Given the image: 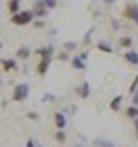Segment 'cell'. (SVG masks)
I'll return each instance as SVG.
<instances>
[{
	"label": "cell",
	"instance_id": "30",
	"mask_svg": "<svg viewBox=\"0 0 138 147\" xmlns=\"http://www.w3.org/2000/svg\"><path fill=\"white\" fill-rule=\"evenodd\" d=\"M134 23H136V25H138V15H136V17H134Z\"/></svg>",
	"mask_w": 138,
	"mask_h": 147
},
{
	"label": "cell",
	"instance_id": "29",
	"mask_svg": "<svg viewBox=\"0 0 138 147\" xmlns=\"http://www.w3.org/2000/svg\"><path fill=\"white\" fill-rule=\"evenodd\" d=\"M103 2H105V4H113V2H115V0H103Z\"/></svg>",
	"mask_w": 138,
	"mask_h": 147
},
{
	"label": "cell",
	"instance_id": "26",
	"mask_svg": "<svg viewBox=\"0 0 138 147\" xmlns=\"http://www.w3.org/2000/svg\"><path fill=\"white\" fill-rule=\"evenodd\" d=\"M27 116H29V120H37V112H29Z\"/></svg>",
	"mask_w": 138,
	"mask_h": 147
},
{
	"label": "cell",
	"instance_id": "14",
	"mask_svg": "<svg viewBox=\"0 0 138 147\" xmlns=\"http://www.w3.org/2000/svg\"><path fill=\"white\" fill-rule=\"evenodd\" d=\"M97 50L103 52V54H113V48H111V44L107 40H101L99 44H97Z\"/></svg>",
	"mask_w": 138,
	"mask_h": 147
},
{
	"label": "cell",
	"instance_id": "10",
	"mask_svg": "<svg viewBox=\"0 0 138 147\" xmlns=\"http://www.w3.org/2000/svg\"><path fill=\"white\" fill-rule=\"evenodd\" d=\"M54 124H56L58 131H64L66 129V114L64 112H56L54 114Z\"/></svg>",
	"mask_w": 138,
	"mask_h": 147
},
{
	"label": "cell",
	"instance_id": "11",
	"mask_svg": "<svg viewBox=\"0 0 138 147\" xmlns=\"http://www.w3.org/2000/svg\"><path fill=\"white\" fill-rule=\"evenodd\" d=\"M35 54L39 58H52L54 56V46H41V48H37Z\"/></svg>",
	"mask_w": 138,
	"mask_h": 147
},
{
	"label": "cell",
	"instance_id": "15",
	"mask_svg": "<svg viewBox=\"0 0 138 147\" xmlns=\"http://www.w3.org/2000/svg\"><path fill=\"white\" fill-rule=\"evenodd\" d=\"M21 4H23V0H8V13L17 15L19 11H21Z\"/></svg>",
	"mask_w": 138,
	"mask_h": 147
},
{
	"label": "cell",
	"instance_id": "25",
	"mask_svg": "<svg viewBox=\"0 0 138 147\" xmlns=\"http://www.w3.org/2000/svg\"><path fill=\"white\" fill-rule=\"evenodd\" d=\"M43 102H54V95L52 93H45L43 95Z\"/></svg>",
	"mask_w": 138,
	"mask_h": 147
},
{
	"label": "cell",
	"instance_id": "31",
	"mask_svg": "<svg viewBox=\"0 0 138 147\" xmlns=\"http://www.w3.org/2000/svg\"><path fill=\"white\" fill-rule=\"evenodd\" d=\"M2 48H4V46H2V40H0V50H2Z\"/></svg>",
	"mask_w": 138,
	"mask_h": 147
},
{
	"label": "cell",
	"instance_id": "23",
	"mask_svg": "<svg viewBox=\"0 0 138 147\" xmlns=\"http://www.w3.org/2000/svg\"><path fill=\"white\" fill-rule=\"evenodd\" d=\"M132 106H136V108H138V87H136V91L132 93Z\"/></svg>",
	"mask_w": 138,
	"mask_h": 147
},
{
	"label": "cell",
	"instance_id": "9",
	"mask_svg": "<svg viewBox=\"0 0 138 147\" xmlns=\"http://www.w3.org/2000/svg\"><path fill=\"white\" fill-rule=\"evenodd\" d=\"M31 11H33V17L35 19H43V17H47V13H50L41 2H39V0H35V6L31 8Z\"/></svg>",
	"mask_w": 138,
	"mask_h": 147
},
{
	"label": "cell",
	"instance_id": "7",
	"mask_svg": "<svg viewBox=\"0 0 138 147\" xmlns=\"http://www.w3.org/2000/svg\"><path fill=\"white\" fill-rule=\"evenodd\" d=\"M74 91H76V95L81 97V100H87V97L91 95V83H89V81H83Z\"/></svg>",
	"mask_w": 138,
	"mask_h": 147
},
{
	"label": "cell",
	"instance_id": "27",
	"mask_svg": "<svg viewBox=\"0 0 138 147\" xmlns=\"http://www.w3.org/2000/svg\"><path fill=\"white\" fill-rule=\"evenodd\" d=\"M25 147H35V141H33V139H27V143H25Z\"/></svg>",
	"mask_w": 138,
	"mask_h": 147
},
{
	"label": "cell",
	"instance_id": "17",
	"mask_svg": "<svg viewBox=\"0 0 138 147\" xmlns=\"http://www.w3.org/2000/svg\"><path fill=\"white\" fill-rule=\"evenodd\" d=\"M132 44H134L132 37H128V35H122V37H120V46L126 48V50H132Z\"/></svg>",
	"mask_w": 138,
	"mask_h": 147
},
{
	"label": "cell",
	"instance_id": "18",
	"mask_svg": "<svg viewBox=\"0 0 138 147\" xmlns=\"http://www.w3.org/2000/svg\"><path fill=\"white\" fill-rule=\"evenodd\" d=\"M93 145L95 147H113V143L107 139H93Z\"/></svg>",
	"mask_w": 138,
	"mask_h": 147
},
{
	"label": "cell",
	"instance_id": "19",
	"mask_svg": "<svg viewBox=\"0 0 138 147\" xmlns=\"http://www.w3.org/2000/svg\"><path fill=\"white\" fill-rule=\"evenodd\" d=\"M39 2H41L47 11H52V8H56L58 6V0H39Z\"/></svg>",
	"mask_w": 138,
	"mask_h": 147
},
{
	"label": "cell",
	"instance_id": "32",
	"mask_svg": "<svg viewBox=\"0 0 138 147\" xmlns=\"http://www.w3.org/2000/svg\"><path fill=\"white\" fill-rule=\"evenodd\" d=\"M35 147H43V145H35Z\"/></svg>",
	"mask_w": 138,
	"mask_h": 147
},
{
	"label": "cell",
	"instance_id": "5",
	"mask_svg": "<svg viewBox=\"0 0 138 147\" xmlns=\"http://www.w3.org/2000/svg\"><path fill=\"white\" fill-rule=\"evenodd\" d=\"M138 15V4L136 2H128L124 6V11H122V17L124 19H130V21H134V17Z\"/></svg>",
	"mask_w": 138,
	"mask_h": 147
},
{
	"label": "cell",
	"instance_id": "6",
	"mask_svg": "<svg viewBox=\"0 0 138 147\" xmlns=\"http://www.w3.org/2000/svg\"><path fill=\"white\" fill-rule=\"evenodd\" d=\"M0 64H2V71H4V73L19 71V62H17V58H2V60H0Z\"/></svg>",
	"mask_w": 138,
	"mask_h": 147
},
{
	"label": "cell",
	"instance_id": "28",
	"mask_svg": "<svg viewBox=\"0 0 138 147\" xmlns=\"http://www.w3.org/2000/svg\"><path fill=\"white\" fill-rule=\"evenodd\" d=\"M134 129H136V139H138V118H134Z\"/></svg>",
	"mask_w": 138,
	"mask_h": 147
},
{
	"label": "cell",
	"instance_id": "24",
	"mask_svg": "<svg viewBox=\"0 0 138 147\" xmlns=\"http://www.w3.org/2000/svg\"><path fill=\"white\" fill-rule=\"evenodd\" d=\"M58 58H60V60H68V52H64V50H62L60 54H58Z\"/></svg>",
	"mask_w": 138,
	"mask_h": 147
},
{
	"label": "cell",
	"instance_id": "12",
	"mask_svg": "<svg viewBox=\"0 0 138 147\" xmlns=\"http://www.w3.org/2000/svg\"><path fill=\"white\" fill-rule=\"evenodd\" d=\"M31 54H33V50H31L29 46H21V48L17 50V60H27Z\"/></svg>",
	"mask_w": 138,
	"mask_h": 147
},
{
	"label": "cell",
	"instance_id": "16",
	"mask_svg": "<svg viewBox=\"0 0 138 147\" xmlns=\"http://www.w3.org/2000/svg\"><path fill=\"white\" fill-rule=\"evenodd\" d=\"M124 114H126V116H128V118H130V120H134V118H138V108L130 104V106L126 108V112H124Z\"/></svg>",
	"mask_w": 138,
	"mask_h": 147
},
{
	"label": "cell",
	"instance_id": "8",
	"mask_svg": "<svg viewBox=\"0 0 138 147\" xmlns=\"http://www.w3.org/2000/svg\"><path fill=\"white\" fill-rule=\"evenodd\" d=\"M124 60L130 64V66H138V52L134 50H124Z\"/></svg>",
	"mask_w": 138,
	"mask_h": 147
},
{
	"label": "cell",
	"instance_id": "33",
	"mask_svg": "<svg viewBox=\"0 0 138 147\" xmlns=\"http://www.w3.org/2000/svg\"><path fill=\"white\" fill-rule=\"evenodd\" d=\"M74 147H83V145H74Z\"/></svg>",
	"mask_w": 138,
	"mask_h": 147
},
{
	"label": "cell",
	"instance_id": "20",
	"mask_svg": "<svg viewBox=\"0 0 138 147\" xmlns=\"http://www.w3.org/2000/svg\"><path fill=\"white\" fill-rule=\"evenodd\" d=\"M54 139H56L58 143H64V141H66V133H64V131H56Z\"/></svg>",
	"mask_w": 138,
	"mask_h": 147
},
{
	"label": "cell",
	"instance_id": "1",
	"mask_svg": "<svg viewBox=\"0 0 138 147\" xmlns=\"http://www.w3.org/2000/svg\"><path fill=\"white\" fill-rule=\"evenodd\" d=\"M35 21V17H33V11L29 8V11H19L17 15H11V23L17 25V27H25V25H31Z\"/></svg>",
	"mask_w": 138,
	"mask_h": 147
},
{
	"label": "cell",
	"instance_id": "3",
	"mask_svg": "<svg viewBox=\"0 0 138 147\" xmlns=\"http://www.w3.org/2000/svg\"><path fill=\"white\" fill-rule=\"evenodd\" d=\"M87 58H89V52H81L70 58V66L74 71H87Z\"/></svg>",
	"mask_w": 138,
	"mask_h": 147
},
{
	"label": "cell",
	"instance_id": "2",
	"mask_svg": "<svg viewBox=\"0 0 138 147\" xmlns=\"http://www.w3.org/2000/svg\"><path fill=\"white\" fill-rule=\"evenodd\" d=\"M29 91H31L29 83H19V85H15V89H13V100H15V102H25L27 97H29Z\"/></svg>",
	"mask_w": 138,
	"mask_h": 147
},
{
	"label": "cell",
	"instance_id": "21",
	"mask_svg": "<svg viewBox=\"0 0 138 147\" xmlns=\"http://www.w3.org/2000/svg\"><path fill=\"white\" fill-rule=\"evenodd\" d=\"M76 50V42H64V52H74Z\"/></svg>",
	"mask_w": 138,
	"mask_h": 147
},
{
	"label": "cell",
	"instance_id": "22",
	"mask_svg": "<svg viewBox=\"0 0 138 147\" xmlns=\"http://www.w3.org/2000/svg\"><path fill=\"white\" fill-rule=\"evenodd\" d=\"M136 87H138V73H136L134 81H132V85H130V93H134V91H136Z\"/></svg>",
	"mask_w": 138,
	"mask_h": 147
},
{
	"label": "cell",
	"instance_id": "13",
	"mask_svg": "<svg viewBox=\"0 0 138 147\" xmlns=\"http://www.w3.org/2000/svg\"><path fill=\"white\" fill-rule=\"evenodd\" d=\"M122 102H124V95H115L113 100L109 102V110L111 112H120L122 110Z\"/></svg>",
	"mask_w": 138,
	"mask_h": 147
},
{
	"label": "cell",
	"instance_id": "4",
	"mask_svg": "<svg viewBox=\"0 0 138 147\" xmlns=\"http://www.w3.org/2000/svg\"><path fill=\"white\" fill-rule=\"evenodd\" d=\"M50 64H52V58H39V62H37V66H35V73H37L39 77H45L47 71H50Z\"/></svg>",
	"mask_w": 138,
	"mask_h": 147
}]
</instances>
